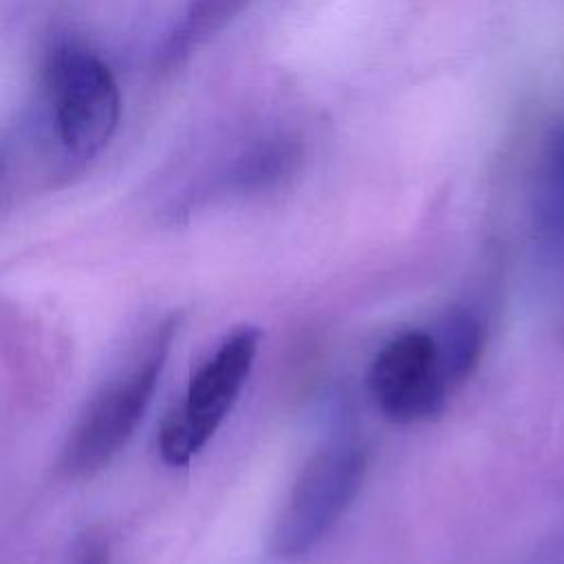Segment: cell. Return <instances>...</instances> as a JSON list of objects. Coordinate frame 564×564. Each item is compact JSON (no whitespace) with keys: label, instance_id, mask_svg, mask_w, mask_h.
<instances>
[{"label":"cell","instance_id":"7a4b0ae2","mask_svg":"<svg viewBox=\"0 0 564 564\" xmlns=\"http://www.w3.org/2000/svg\"><path fill=\"white\" fill-rule=\"evenodd\" d=\"M366 474V452L352 441H333L317 449L284 498L269 551L280 560L311 553L357 498Z\"/></svg>","mask_w":564,"mask_h":564},{"label":"cell","instance_id":"3957f363","mask_svg":"<svg viewBox=\"0 0 564 564\" xmlns=\"http://www.w3.org/2000/svg\"><path fill=\"white\" fill-rule=\"evenodd\" d=\"M260 337L256 326L234 328L192 375L159 427V452L167 465H187L223 425L253 368Z\"/></svg>","mask_w":564,"mask_h":564},{"label":"cell","instance_id":"ba28073f","mask_svg":"<svg viewBox=\"0 0 564 564\" xmlns=\"http://www.w3.org/2000/svg\"><path fill=\"white\" fill-rule=\"evenodd\" d=\"M245 0H198L187 13L178 35L172 40V53L185 51L214 31L223 20H227Z\"/></svg>","mask_w":564,"mask_h":564},{"label":"cell","instance_id":"6da1fadb","mask_svg":"<svg viewBox=\"0 0 564 564\" xmlns=\"http://www.w3.org/2000/svg\"><path fill=\"white\" fill-rule=\"evenodd\" d=\"M176 326V317H167L150 335L143 352L93 394L62 445L64 476L73 480L93 476L126 447L152 403Z\"/></svg>","mask_w":564,"mask_h":564},{"label":"cell","instance_id":"5b68a950","mask_svg":"<svg viewBox=\"0 0 564 564\" xmlns=\"http://www.w3.org/2000/svg\"><path fill=\"white\" fill-rule=\"evenodd\" d=\"M368 390L394 423H421L438 416L452 392L436 359L430 330L412 328L390 337L368 370Z\"/></svg>","mask_w":564,"mask_h":564},{"label":"cell","instance_id":"277c9868","mask_svg":"<svg viewBox=\"0 0 564 564\" xmlns=\"http://www.w3.org/2000/svg\"><path fill=\"white\" fill-rule=\"evenodd\" d=\"M53 121L64 150L88 161L112 139L121 117V95L108 64L79 44H62L48 59Z\"/></svg>","mask_w":564,"mask_h":564},{"label":"cell","instance_id":"9c48e42d","mask_svg":"<svg viewBox=\"0 0 564 564\" xmlns=\"http://www.w3.org/2000/svg\"><path fill=\"white\" fill-rule=\"evenodd\" d=\"M75 564H108V546L101 535H88L82 540Z\"/></svg>","mask_w":564,"mask_h":564},{"label":"cell","instance_id":"8992f818","mask_svg":"<svg viewBox=\"0 0 564 564\" xmlns=\"http://www.w3.org/2000/svg\"><path fill=\"white\" fill-rule=\"evenodd\" d=\"M438 366L452 390L467 381L478 366L485 346L480 317L465 306L447 308L430 330Z\"/></svg>","mask_w":564,"mask_h":564},{"label":"cell","instance_id":"52a82bcc","mask_svg":"<svg viewBox=\"0 0 564 564\" xmlns=\"http://www.w3.org/2000/svg\"><path fill=\"white\" fill-rule=\"evenodd\" d=\"M535 214L540 227L564 240V121L551 132L538 167Z\"/></svg>","mask_w":564,"mask_h":564}]
</instances>
